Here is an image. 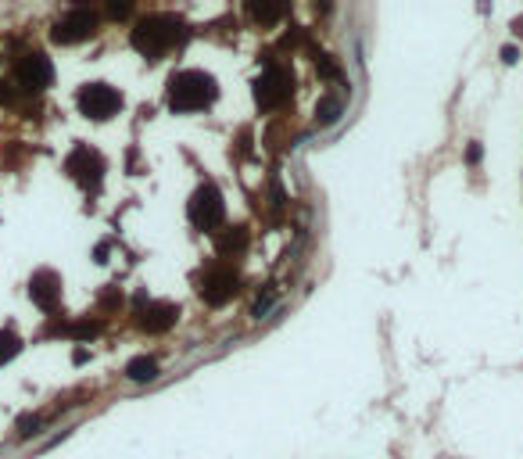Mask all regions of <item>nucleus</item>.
<instances>
[{
	"label": "nucleus",
	"instance_id": "nucleus-1",
	"mask_svg": "<svg viewBox=\"0 0 523 459\" xmlns=\"http://www.w3.org/2000/svg\"><path fill=\"white\" fill-rule=\"evenodd\" d=\"M133 47L147 57V62H158V57L183 40V22L176 15H144L137 26H133Z\"/></svg>",
	"mask_w": 523,
	"mask_h": 459
},
{
	"label": "nucleus",
	"instance_id": "nucleus-2",
	"mask_svg": "<svg viewBox=\"0 0 523 459\" xmlns=\"http://www.w3.org/2000/svg\"><path fill=\"white\" fill-rule=\"evenodd\" d=\"M215 97H219V83H215V76H208L201 69H187V72H176L168 79V108L172 111H197V108H208Z\"/></svg>",
	"mask_w": 523,
	"mask_h": 459
},
{
	"label": "nucleus",
	"instance_id": "nucleus-3",
	"mask_svg": "<svg viewBox=\"0 0 523 459\" xmlns=\"http://www.w3.org/2000/svg\"><path fill=\"white\" fill-rule=\"evenodd\" d=\"M187 215H190V222H194L197 230H208V234H215V226H222V219H226L222 191H219L212 180H205V183L194 191V198H190V205H187Z\"/></svg>",
	"mask_w": 523,
	"mask_h": 459
},
{
	"label": "nucleus",
	"instance_id": "nucleus-4",
	"mask_svg": "<svg viewBox=\"0 0 523 459\" xmlns=\"http://www.w3.org/2000/svg\"><path fill=\"white\" fill-rule=\"evenodd\" d=\"M76 104H79V111L86 115V119L104 123L115 111H122V94L115 86H108V83H86V86H79Z\"/></svg>",
	"mask_w": 523,
	"mask_h": 459
},
{
	"label": "nucleus",
	"instance_id": "nucleus-5",
	"mask_svg": "<svg viewBox=\"0 0 523 459\" xmlns=\"http://www.w3.org/2000/svg\"><path fill=\"white\" fill-rule=\"evenodd\" d=\"M290 94H294V76H290L283 65H269L258 83H255V101L262 111H276L290 101Z\"/></svg>",
	"mask_w": 523,
	"mask_h": 459
},
{
	"label": "nucleus",
	"instance_id": "nucleus-6",
	"mask_svg": "<svg viewBox=\"0 0 523 459\" xmlns=\"http://www.w3.org/2000/svg\"><path fill=\"white\" fill-rule=\"evenodd\" d=\"M241 291V276L229 269L226 262H212L205 273H201V287H197V295L208 302V305H226L229 298H234Z\"/></svg>",
	"mask_w": 523,
	"mask_h": 459
},
{
	"label": "nucleus",
	"instance_id": "nucleus-7",
	"mask_svg": "<svg viewBox=\"0 0 523 459\" xmlns=\"http://www.w3.org/2000/svg\"><path fill=\"white\" fill-rule=\"evenodd\" d=\"M15 79L22 90L36 94V90H47L54 83V65H50V57L43 50H29L22 54L18 62H15Z\"/></svg>",
	"mask_w": 523,
	"mask_h": 459
},
{
	"label": "nucleus",
	"instance_id": "nucleus-8",
	"mask_svg": "<svg viewBox=\"0 0 523 459\" xmlns=\"http://www.w3.org/2000/svg\"><path fill=\"white\" fill-rule=\"evenodd\" d=\"M65 172H69V176H72L79 187L97 191V187H100V176H104V158H100L93 147L79 144V147L65 158Z\"/></svg>",
	"mask_w": 523,
	"mask_h": 459
},
{
	"label": "nucleus",
	"instance_id": "nucleus-9",
	"mask_svg": "<svg viewBox=\"0 0 523 459\" xmlns=\"http://www.w3.org/2000/svg\"><path fill=\"white\" fill-rule=\"evenodd\" d=\"M93 29H97V15H93L90 8H72V11H65L62 18H57V26H54L50 40L69 47V43L90 40V36H93Z\"/></svg>",
	"mask_w": 523,
	"mask_h": 459
},
{
	"label": "nucleus",
	"instance_id": "nucleus-10",
	"mask_svg": "<svg viewBox=\"0 0 523 459\" xmlns=\"http://www.w3.org/2000/svg\"><path fill=\"white\" fill-rule=\"evenodd\" d=\"M137 323H140V330H147V334H165L172 323L180 319V309L176 305H168V302H151L147 295H137Z\"/></svg>",
	"mask_w": 523,
	"mask_h": 459
},
{
	"label": "nucleus",
	"instance_id": "nucleus-11",
	"mask_svg": "<svg viewBox=\"0 0 523 459\" xmlns=\"http://www.w3.org/2000/svg\"><path fill=\"white\" fill-rule=\"evenodd\" d=\"M29 298L33 305H40L43 312H54L57 302H62V280H57L54 269H36L29 280Z\"/></svg>",
	"mask_w": 523,
	"mask_h": 459
},
{
	"label": "nucleus",
	"instance_id": "nucleus-12",
	"mask_svg": "<svg viewBox=\"0 0 523 459\" xmlns=\"http://www.w3.org/2000/svg\"><path fill=\"white\" fill-rule=\"evenodd\" d=\"M215 251L222 259H234V255H244L248 251V230L244 226H229L215 237Z\"/></svg>",
	"mask_w": 523,
	"mask_h": 459
},
{
	"label": "nucleus",
	"instance_id": "nucleus-13",
	"mask_svg": "<svg viewBox=\"0 0 523 459\" xmlns=\"http://www.w3.org/2000/svg\"><path fill=\"white\" fill-rule=\"evenodd\" d=\"M126 377H130L133 384H151V380L158 377V359H151V356L130 359V363H126Z\"/></svg>",
	"mask_w": 523,
	"mask_h": 459
},
{
	"label": "nucleus",
	"instance_id": "nucleus-14",
	"mask_svg": "<svg viewBox=\"0 0 523 459\" xmlns=\"http://www.w3.org/2000/svg\"><path fill=\"white\" fill-rule=\"evenodd\" d=\"M340 111H344L340 97L326 94V97H319V104H316V119H319L323 126H330V123H337V119H340Z\"/></svg>",
	"mask_w": 523,
	"mask_h": 459
},
{
	"label": "nucleus",
	"instance_id": "nucleus-15",
	"mask_svg": "<svg viewBox=\"0 0 523 459\" xmlns=\"http://www.w3.org/2000/svg\"><path fill=\"white\" fill-rule=\"evenodd\" d=\"M65 334L72 337V341H93L97 334H100V319H76V323H69L65 327Z\"/></svg>",
	"mask_w": 523,
	"mask_h": 459
},
{
	"label": "nucleus",
	"instance_id": "nucleus-16",
	"mask_svg": "<svg viewBox=\"0 0 523 459\" xmlns=\"http://www.w3.org/2000/svg\"><path fill=\"white\" fill-rule=\"evenodd\" d=\"M22 352V337L15 330H0V366H8Z\"/></svg>",
	"mask_w": 523,
	"mask_h": 459
},
{
	"label": "nucleus",
	"instance_id": "nucleus-17",
	"mask_svg": "<svg viewBox=\"0 0 523 459\" xmlns=\"http://www.w3.org/2000/svg\"><path fill=\"white\" fill-rule=\"evenodd\" d=\"M248 11H251L258 22H276V18L283 15V8H276V4H251Z\"/></svg>",
	"mask_w": 523,
	"mask_h": 459
},
{
	"label": "nucleus",
	"instance_id": "nucleus-18",
	"mask_svg": "<svg viewBox=\"0 0 523 459\" xmlns=\"http://www.w3.org/2000/svg\"><path fill=\"white\" fill-rule=\"evenodd\" d=\"M40 416H22V424H18V438H29V434H36L40 431Z\"/></svg>",
	"mask_w": 523,
	"mask_h": 459
},
{
	"label": "nucleus",
	"instance_id": "nucleus-19",
	"mask_svg": "<svg viewBox=\"0 0 523 459\" xmlns=\"http://www.w3.org/2000/svg\"><path fill=\"white\" fill-rule=\"evenodd\" d=\"M100 305H104V309H115V305H122V291H119V287H108V291L100 295Z\"/></svg>",
	"mask_w": 523,
	"mask_h": 459
},
{
	"label": "nucleus",
	"instance_id": "nucleus-20",
	"mask_svg": "<svg viewBox=\"0 0 523 459\" xmlns=\"http://www.w3.org/2000/svg\"><path fill=\"white\" fill-rule=\"evenodd\" d=\"M316 69H319V72H323L326 79H337V76H340V69H337V65L330 62V57H316Z\"/></svg>",
	"mask_w": 523,
	"mask_h": 459
},
{
	"label": "nucleus",
	"instance_id": "nucleus-21",
	"mask_svg": "<svg viewBox=\"0 0 523 459\" xmlns=\"http://www.w3.org/2000/svg\"><path fill=\"white\" fill-rule=\"evenodd\" d=\"M130 11H133L130 4H108V15H111V18H126Z\"/></svg>",
	"mask_w": 523,
	"mask_h": 459
},
{
	"label": "nucleus",
	"instance_id": "nucleus-22",
	"mask_svg": "<svg viewBox=\"0 0 523 459\" xmlns=\"http://www.w3.org/2000/svg\"><path fill=\"white\" fill-rule=\"evenodd\" d=\"M15 101V86L11 83H0V104H11Z\"/></svg>",
	"mask_w": 523,
	"mask_h": 459
},
{
	"label": "nucleus",
	"instance_id": "nucleus-23",
	"mask_svg": "<svg viewBox=\"0 0 523 459\" xmlns=\"http://www.w3.org/2000/svg\"><path fill=\"white\" fill-rule=\"evenodd\" d=\"M502 62H509V65L516 62V47H505V50H502Z\"/></svg>",
	"mask_w": 523,
	"mask_h": 459
}]
</instances>
